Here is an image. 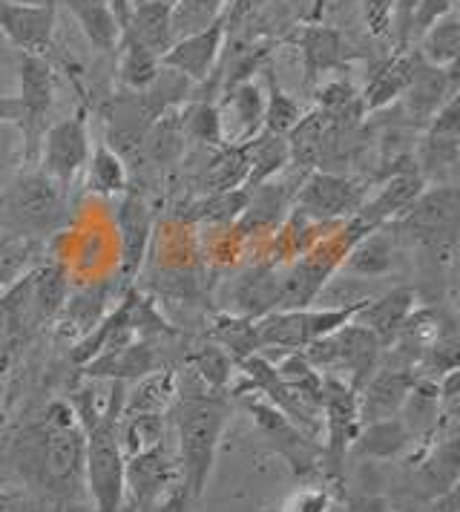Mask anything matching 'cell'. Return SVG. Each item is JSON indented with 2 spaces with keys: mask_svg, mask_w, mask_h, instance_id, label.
Masks as SVG:
<instances>
[{
  "mask_svg": "<svg viewBox=\"0 0 460 512\" xmlns=\"http://www.w3.org/2000/svg\"><path fill=\"white\" fill-rule=\"evenodd\" d=\"M363 6V21H366L371 35H386L391 32V18H394V0H360Z\"/></svg>",
  "mask_w": 460,
  "mask_h": 512,
  "instance_id": "obj_48",
  "label": "cell"
},
{
  "mask_svg": "<svg viewBox=\"0 0 460 512\" xmlns=\"http://www.w3.org/2000/svg\"><path fill=\"white\" fill-rule=\"evenodd\" d=\"M230 0H176L173 3V38L199 32L225 18Z\"/></svg>",
  "mask_w": 460,
  "mask_h": 512,
  "instance_id": "obj_42",
  "label": "cell"
},
{
  "mask_svg": "<svg viewBox=\"0 0 460 512\" xmlns=\"http://www.w3.org/2000/svg\"><path fill=\"white\" fill-rule=\"evenodd\" d=\"M417 383L409 369H374L371 377L363 383V395L360 397V423H371V420L394 418L403 406L406 397Z\"/></svg>",
  "mask_w": 460,
  "mask_h": 512,
  "instance_id": "obj_18",
  "label": "cell"
},
{
  "mask_svg": "<svg viewBox=\"0 0 460 512\" xmlns=\"http://www.w3.org/2000/svg\"><path fill=\"white\" fill-rule=\"evenodd\" d=\"M187 133L196 141H205V144H213V147H225V136H222V121H219V110L216 104H196L190 107L187 113V121H184Z\"/></svg>",
  "mask_w": 460,
  "mask_h": 512,
  "instance_id": "obj_45",
  "label": "cell"
},
{
  "mask_svg": "<svg viewBox=\"0 0 460 512\" xmlns=\"http://www.w3.org/2000/svg\"><path fill=\"white\" fill-rule=\"evenodd\" d=\"M394 262V245H391L389 233L371 231L366 236H360L348 254L343 256V271L348 277H383L391 271Z\"/></svg>",
  "mask_w": 460,
  "mask_h": 512,
  "instance_id": "obj_30",
  "label": "cell"
},
{
  "mask_svg": "<svg viewBox=\"0 0 460 512\" xmlns=\"http://www.w3.org/2000/svg\"><path fill=\"white\" fill-rule=\"evenodd\" d=\"M228 403L219 395H187L176 412L179 429V472L193 501L205 495L222 432L228 426Z\"/></svg>",
  "mask_w": 460,
  "mask_h": 512,
  "instance_id": "obj_3",
  "label": "cell"
},
{
  "mask_svg": "<svg viewBox=\"0 0 460 512\" xmlns=\"http://www.w3.org/2000/svg\"><path fill=\"white\" fill-rule=\"evenodd\" d=\"M118 78L127 90L133 93H144L161 72V58L156 52L138 44L136 38H130L127 32H121L118 41Z\"/></svg>",
  "mask_w": 460,
  "mask_h": 512,
  "instance_id": "obj_32",
  "label": "cell"
},
{
  "mask_svg": "<svg viewBox=\"0 0 460 512\" xmlns=\"http://www.w3.org/2000/svg\"><path fill=\"white\" fill-rule=\"evenodd\" d=\"M118 245H121V262H118V271H121V280L130 282L138 274L144 254H147V242H150V210L147 202L136 196V193H127L118 205Z\"/></svg>",
  "mask_w": 460,
  "mask_h": 512,
  "instance_id": "obj_19",
  "label": "cell"
},
{
  "mask_svg": "<svg viewBox=\"0 0 460 512\" xmlns=\"http://www.w3.org/2000/svg\"><path fill=\"white\" fill-rule=\"evenodd\" d=\"M90 121H87V107H78L75 113L46 130L44 144H41V173L49 182L61 187L67 193L75 185L78 173L87 167L90 159Z\"/></svg>",
  "mask_w": 460,
  "mask_h": 512,
  "instance_id": "obj_9",
  "label": "cell"
},
{
  "mask_svg": "<svg viewBox=\"0 0 460 512\" xmlns=\"http://www.w3.org/2000/svg\"><path fill=\"white\" fill-rule=\"evenodd\" d=\"M331 512H343V510H340V507H334V510H331Z\"/></svg>",
  "mask_w": 460,
  "mask_h": 512,
  "instance_id": "obj_55",
  "label": "cell"
},
{
  "mask_svg": "<svg viewBox=\"0 0 460 512\" xmlns=\"http://www.w3.org/2000/svg\"><path fill=\"white\" fill-rule=\"evenodd\" d=\"M455 12V0H420L412 18V38H420L429 26Z\"/></svg>",
  "mask_w": 460,
  "mask_h": 512,
  "instance_id": "obj_47",
  "label": "cell"
},
{
  "mask_svg": "<svg viewBox=\"0 0 460 512\" xmlns=\"http://www.w3.org/2000/svg\"><path fill=\"white\" fill-rule=\"evenodd\" d=\"M366 202V190L354 179H345L337 173H311L297 193L294 208L299 216L314 222H331L340 216H354Z\"/></svg>",
  "mask_w": 460,
  "mask_h": 512,
  "instance_id": "obj_12",
  "label": "cell"
},
{
  "mask_svg": "<svg viewBox=\"0 0 460 512\" xmlns=\"http://www.w3.org/2000/svg\"><path fill=\"white\" fill-rule=\"evenodd\" d=\"M107 3H110V9H113L118 24H121V32H124V26L130 21V12H133V0H107Z\"/></svg>",
  "mask_w": 460,
  "mask_h": 512,
  "instance_id": "obj_53",
  "label": "cell"
},
{
  "mask_svg": "<svg viewBox=\"0 0 460 512\" xmlns=\"http://www.w3.org/2000/svg\"><path fill=\"white\" fill-rule=\"evenodd\" d=\"M279 308V274L268 265L251 268L230 288V314L262 320Z\"/></svg>",
  "mask_w": 460,
  "mask_h": 512,
  "instance_id": "obj_20",
  "label": "cell"
},
{
  "mask_svg": "<svg viewBox=\"0 0 460 512\" xmlns=\"http://www.w3.org/2000/svg\"><path fill=\"white\" fill-rule=\"evenodd\" d=\"M90 377H107V380H141L147 374L159 372V357L147 340H133L127 346L101 351L84 366Z\"/></svg>",
  "mask_w": 460,
  "mask_h": 512,
  "instance_id": "obj_23",
  "label": "cell"
},
{
  "mask_svg": "<svg viewBox=\"0 0 460 512\" xmlns=\"http://www.w3.org/2000/svg\"><path fill=\"white\" fill-rule=\"evenodd\" d=\"M414 303H417L414 288H406V285L391 288L389 294H383L377 300H366V305L354 314V323L366 326L368 331H374L380 337V343H386L391 337H397L412 320Z\"/></svg>",
  "mask_w": 460,
  "mask_h": 512,
  "instance_id": "obj_21",
  "label": "cell"
},
{
  "mask_svg": "<svg viewBox=\"0 0 460 512\" xmlns=\"http://www.w3.org/2000/svg\"><path fill=\"white\" fill-rule=\"evenodd\" d=\"M124 32L161 58L176 41L173 38V0H136Z\"/></svg>",
  "mask_w": 460,
  "mask_h": 512,
  "instance_id": "obj_25",
  "label": "cell"
},
{
  "mask_svg": "<svg viewBox=\"0 0 460 512\" xmlns=\"http://www.w3.org/2000/svg\"><path fill=\"white\" fill-rule=\"evenodd\" d=\"M302 121L299 104L285 93L274 78H268V90H265V130L262 133H274V136H288L297 130Z\"/></svg>",
  "mask_w": 460,
  "mask_h": 512,
  "instance_id": "obj_43",
  "label": "cell"
},
{
  "mask_svg": "<svg viewBox=\"0 0 460 512\" xmlns=\"http://www.w3.org/2000/svg\"><path fill=\"white\" fill-rule=\"evenodd\" d=\"M368 300V297H366ZM366 300H354L334 308H291V311H271L268 317L256 320V334L262 349L302 351L314 340L334 334L337 328L354 320V314L366 305Z\"/></svg>",
  "mask_w": 460,
  "mask_h": 512,
  "instance_id": "obj_5",
  "label": "cell"
},
{
  "mask_svg": "<svg viewBox=\"0 0 460 512\" xmlns=\"http://www.w3.org/2000/svg\"><path fill=\"white\" fill-rule=\"evenodd\" d=\"M118 443L124 461L164 446V420L161 415H121L118 420Z\"/></svg>",
  "mask_w": 460,
  "mask_h": 512,
  "instance_id": "obj_39",
  "label": "cell"
},
{
  "mask_svg": "<svg viewBox=\"0 0 460 512\" xmlns=\"http://www.w3.org/2000/svg\"><path fill=\"white\" fill-rule=\"evenodd\" d=\"M291 196H294V187L288 185H256L248 190V205L242 210V216L236 219L239 222V231H265V228H274L276 222L282 219L285 208L291 205Z\"/></svg>",
  "mask_w": 460,
  "mask_h": 512,
  "instance_id": "obj_29",
  "label": "cell"
},
{
  "mask_svg": "<svg viewBox=\"0 0 460 512\" xmlns=\"http://www.w3.org/2000/svg\"><path fill=\"white\" fill-rule=\"evenodd\" d=\"M337 259L334 256H317V259H302L288 274L279 277V308L276 311H291V308H311L331 277Z\"/></svg>",
  "mask_w": 460,
  "mask_h": 512,
  "instance_id": "obj_22",
  "label": "cell"
},
{
  "mask_svg": "<svg viewBox=\"0 0 460 512\" xmlns=\"http://www.w3.org/2000/svg\"><path fill=\"white\" fill-rule=\"evenodd\" d=\"M460 156V118L458 95H452L437 116L429 121V133L423 141V167L426 170H452Z\"/></svg>",
  "mask_w": 460,
  "mask_h": 512,
  "instance_id": "obj_24",
  "label": "cell"
},
{
  "mask_svg": "<svg viewBox=\"0 0 460 512\" xmlns=\"http://www.w3.org/2000/svg\"><path fill=\"white\" fill-rule=\"evenodd\" d=\"M176 397V377L170 372H153L141 377L133 392L124 395L121 415H161Z\"/></svg>",
  "mask_w": 460,
  "mask_h": 512,
  "instance_id": "obj_35",
  "label": "cell"
},
{
  "mask_svg": "<svg viewBox=\"0 0 460 512\" xmlns=\"http://www.w3.org/2000/svg\"><path fill=\"white\" fill-rule=\"evenodd\" d=\"M458 187L443 185L435 190H423L414 199L403 216L391 222L394 231H403L440 248L443 242H455V225H458Z\"/></svg>",
  "mask_w": 460,
  "mask_h": 512,
  "instance_id": "obj_11",
  "label": "cell"
},
{
  "mask_svg": "<svg viewBox=\"0 0 460 512\" xmlns=\"http://www.w3.org/2000/svg\"><path fill=\"white\" fill-rule=\"evenodd\" d=\"M360 392L343 380V377H322V432H325V446H322V469L331 478L343 475V464L357 432L363 429L360 423Z\"/></svg>",
  "mask_w": 460,
  "mask_h": 512,
  "instance_id": "obj_7",
  "label": "cell"
},
{
  "mask_svg": "<svg viewBox=\"0 0 460 512\" xmlns=\"http://www.w3.org/2000/svg\"><path fill=\"white\" fill-rule=\"evenodd\" d=\"M248 170H251V164H248V144H225L222 153L207 167L205 185L210 190V196L245 187Z\"/></svg>",
  "mask_w": 460,
  "mask_h": 512,
  "instance_id": "obj_36",
  "label": "cell"
},
{
  "mask_svg": "<svg viewBox=\"0 0 460 512\" xmlns=\"http://www.w3.org/2000/svg\"><path fill=\"white\" fill-rule=\"evenodd\" d=\"M417 64H420L417 55H397L386 64H380L374 70V75L368 78L366 93H363V110H371V113L383 110V107H389L394 98L406 93L409 84H412L414 72H417Z\"/></svg>",
  "mask_w": 460,
  "mask_h": 512,
  "instance_id": "obj_27",
  "label": "cell"
},
{
  "mask_svg": "<svg viewBox=\"0 0 460 512\" xmlns=\"http://www.w3.org/2000/svg\"><path fill=\"white\" fill-rule=\"evenodd\" d=\"M21 449V466L44 492L61 498L64 504L84 498L87 435L69 403L55 400L44 412V418L23 435Z\"/></svg>",
  "mask_w": 460,
  "mask_h": 512,
  "instance_id": "obj_1",
  "label": "cell"
},
{
  "mask_svg": "<svg viewBox=\"0 0 460 512\" xmlns=\"http://www.w3.org/2000/svg\"><path fill=\"white\" fill-rule=\"evenodd\" d=\"M460 52V18L452 12L420 35V61L437 70H455Z\"/></svg>",
  "mask_w": 460,
  "mask_h": 512,
  "instance_id": "obj_34",
  "label": "cell"
},
{
  "mask_svg": "<svg viewBox=\"0 0 460 512\" xmlns=\"http://www.w3.org/2000/svg\"><path fill=\"white\" fill-rule=\"evenodd\" d=\"M351 101H357V93H354V87L351 84H345V81H334V84H325L320 90V104L325 110H345Z\"/></svg>",
  "mask_w": 460,
  "mask_h": 512,
  "instance_id": "obj_49",
  "label": "cell"
},
{
  "mask_svg": "<svg viewBox=\"0 0 460 512\" xmlns=\"http://www.w3.org/2000/svg\"><path fill=\"white\" fill-rule=\"evenodd\" d=\"M302 64H305V81L311 84L317 75L328 72L331 67H337L340 61V35L328 26H311L302 32Z\"/></svg>",
  "mask_w": 460,
  "mask_h": 512,
  "instance_id": "obj_37",
  "label": "cell"
},
{
  "mask_svg": "<svg viewBox=\"0 0 460 512\" xmlns=\"http://www.w3.org/2000/svg\"><path fill=\"white\" fill-rule=\"evenodd\" d=\"M213 340L216 346L228 351L233 363H242L245 357H251L259 346V334H256V320L248 317H236V314H219L216 317V328H213Z\"/></svg>",
  "mask_w": 460,
  "mask_h": 512,
  "instance_id": "obj_40",
  "label": "cell"
},
{
  "mask_svg": "<svg viewBox=\"0 0 460 512\" xmlns=\"http://www.w3.org/2000/svg\"><path fill=\"white\" fill-rule=\"evenodd\" d=\"M64 190L49 182L44 173H21L0 193V228L6 239L38 242L64 222Z\"/></svg>",
  "mask_w": 460,
  "mask_h": 512,
  "instance_id": "obj_4",
  "label": "cell"
},
{
  "mask_svg": "<svg viewBox=\"0 0 460 512\" xmlns=\"http://www.w3.org/2000/svg\"><path fill=\"white\" fill-rule=\"evenodd\" d=\"M15 121H18V98L0 95V124H15Z\"/></svg>",
  "mask_w": 460,
  "mask_h": 512,
  "instance_id": "obj_52",
  "label": "cell"
},
{
  "mask_svg": "<svg viewBox=\"0 0 460 512\" xmlns=\"http://www.w3.org/2000/svg\"><path fill=\"white\" fill-rule=\"evenodd\" d=\"M216 110L225 144H248L265 130V90L256 81H236Z\"/></svg>",
  "mask_w": 460,
  "mask_h": 512,
  "instance_id": "obj_16",
  "label": "cell"
},
{
  "mask_svg": "<svg viewBox=\"0 0 460 512\" xmlns=\"http://www.w3.org/2000/svg\"><path fill=\"white\" fill-rule=\"evenodd\" d=\"M0 32L12 47L23 55H41L52 47L55 35V3H18V0H0Z\"/></svg>",
  "mask_w": 460,
  "mask_h": 512,
  "instance_id": "obj_13",
  "label": "cell"
},
{
  "mask_svg": "<svg viewBox=\"0 0 460 512\" xmlns=\"http://www.w3.org/2000/svg\"><path fill=\"white\" fill-rule=\"evenodd\" d=\"M176 481H182V472H179V464H173L164 446H156L150 452H141L124 461V498H130V504L141 512L153 510V504Z\"/></svg>",
  "mask_w": 460,
  "mask_h": 512,
  "instance_id": "obj_15",
  "label": "cell"
},
{
  "mask_svg": "<svg viewBox=\"0 0 460 512\" xmlns=\"http://www.w3.org/2000/svg\"><path fill=\"white\" fill-rule=\"evenodd\" d=\"M337 507L334 498H331V489L328 487H305L291 492L279 512H331Z\"/></svg>",
  "mask_w": 460,
  "mask_h": 512,
  "instance_id": "obj_46",
  "label": "cell"
},
{
  "mask_svg": "<svg viewBox=\"0 0 460 512\" xmlns=\"http://www.w3.org/2000/svg\"><path fill=\"white\" fill-rule=\"evenodd\" d=\"M21 90H18V121L15 127L21 130L23 139V164H35L41 156V144L46 136V118L52 110V67L41 55H23L21 58Z\"/></svg>",
  "mask_w": 460,
  "mask_h": 512,
  "instance_id": "obj_8",
  "label": "cell"
},
{
  "mask_svg": "<svg viewBox=\"0 0 460 512\" xmlns=\"http://www.w3.org/2000/svg\"><path fill=\"white\" fill-rule=\"evenodd\" d=\"M420 58V55H417ZM406 98H409V110L417 121H432L437 116V110L452 98L458 95V78H455V70H437V67H429V64H417V72H414L412 84L406 90Z\"/></svg>",
  "mask_w": 460,
  "mask_h": 512,
  "instance_id": "obj_26",
  "label": "cell"
},
{
  "mask_svg": "<svg viewBox=\"0 0 460 512\" xmlns=\"http://www.w3.org/2000/svg\"><path fill=\"white\" fill-rule=\"evenodd\" d=\"M423 176L420 173H400V176H391L386 185L377 190L374 199H368L360 205V210L351 216L360 228L366 233L380 231L383 225L394 222L397 216H403L414 199L423 193Z\"/></svg>",
  "mask_w": 460,
  "mask_h": 512,
  "instance_id": "obj_17",
  "label": "cell"
},
{
  "mask_svg": "<svg viewBox=\"0 0 460 512\" xmlns=\"http://www.w3.org/2000/svg\"><path fill=\"white\" fill-rule=\"evenodd\" d=\"M412 432H409V426L403 423V420L397 418H383V420H371L366 423V429H360L357 432V438H354V452L357 455H363V458H380V461H386V458H394V455H400L409 443H412Z\"/></svg>",
  "mask_w": 460,
  "mask_h": 512,
  "instance_id": "obj_31",
  "label": "cell"
},
{
  "mask_svg": "<svg viewBox=\"0 0 460 512\" xmlns=\"http://www.w3.org/2000/svg\"><path fill=\"white\" fill-rule=\"evenodd\" d=\"M124 383L113 380L110 395L104 397L101 415L84 429V484L95 512L124 510V455L118 443V420L124 412Z\"/></svg>",
  "mask_w": 460,
  "mask_h": 512,
  "instance_id": "obj_2",
  "label": "cell"
},
{
  "mask_svg": "<svg viewBox=\"0 0 460 512\" xmlns=\"http://www.w3.org/2000/svg\"><path fill=\"white\" fill-rule=\"evenodd\" d=\"M69 12L75 18V24L81 26V32L87 35L92 47L101 52H115L121 41V24L115 18L107 0H67Z\"/></svg>",
  "mask_w": 460,
  "mask_h": 512,
  "instance_id": "obj_28",
  "label": "cell"
},
{
  "mask_svg": "<svg viewBox=\"0 0 460 512\" xmlns=\"http://www.w3.org/2000/svg\"><path fill=\"white\" fill-rule=\"evenodd\" d=\"M190 501H193V498H190L187 487H184L182 481H176V484L167 489V492L161 495L159 501L153 504V510H150V512H187Z\"/></svg>",
  "mask_w": 460,
  "mask_h": 512,
  "instance_id": "obj_50",
  "label": "cell"
},
{
  "mask_svg": "<svg viewBox=\"0 0 460 512\" xmlns=\"http://www.w3.org/2000/svg\"><path fill=\"white\" fill-rule=\"evenodd\" d=\"M29 291H32V305L38 311V317L52 320L61 314V308L67 303V280L64 271L58 265H46L38 274L29 277Z\"/></svg>",
  "mask_w": 460,
  "mask_h": 512,
  "instance_id": "obj_41",
  "label": "cell"
},
{
  "mask_svg": "<svg viewBox=\"0 0 460 512\" xmlns=\"http://www.w3.org/2000/svg\"><path fill=\"white\" fill-rule=\"evenodd\" d=\"M222 44H225V18L199 29V32L176 38L170 44V49L161 55V67L182 75L184 81L205 84L216 70V61L222 55Z\"/></svg>",
  "mask_w": 460,
  "mask_h": 512,
  "instance_id": "obj_14",
  "label": "cell"
},
{
  "mask_svg": "<svg viewBox=\"0 0 460 512\" xmlns=\"http://www.w3.org/2000/svg\"><path fill=\"white\" fill-rule=\"evenodd\" d=\"M9 366H12V354L3 349L0 351V418H3V395H6V377H9Z\"/></svg>",
  "mask_w": 460,
  "mask_h": 512,
  "instance_id": "obj_54",
  "label": "cell"
},
{
  "mask_svg": "<svg viewBox=\"0 0 460 512\" xmlns=\"http://www.w3.org/2000/svg\"><path fill=\"white\" fill-rule=\"evenodd\" d=\"M87 170H90V190L101 193V196H115L127 190V164L121 159V153L113 150L107 141H98L90 150L87 159Z\"/></svg>",
  "mask_w": 460,
  "mask_h": 512,
  "instance_id": "obj_38",
  "label": "cell"
},
{
  "mask_svg": "<svg viewBox=\"0 0 460 512\" xmlns=\"http://www.w3.org/2000/svg\"><path fill=\"white\" fill-rule=\"evenodd\" d=\"M343 512H389V501L383 495H351L345 501Z\"/></svg>",
  "mask_w": 460,
  "mask_h": 512,
  "instance_id": "obj_51",
  "label": "cell"
},
{
  "mask_svg": "<svg viewBox=\"0 0 460 512\" xmlns=\"http://www.w3.org/2000/svg\"><path fill=\"white\" fill-rule=\"evenodd\" d=\"M245 409L251 412L259 432L271 441L276 452L294 466L297 475H308V472H320L322 469V449L314 446V438H308L299 426L285 418L274 403H268L262 395L245 392ZM325 475V469H322Z\"/></svg>",
  "mask_w": 460,
  "mask_h": 512,
  "instance_id": "obj_10",
  "label": "cell"
},
{
  "mask_svg": "<svg viewBox=\"0 0 460 512\" xmlns=\"http://www.w3.org/2000/svg\"><path fill=\"white\" fill-rule=\"evenodd\" d=\"M380 337L374 331H368L360 323H345L343 328H337L334 334L314 340L311 346L302 349V357L322 372V369H331V372H345L351 374L348 383L360 392L363 383H366L371 372L377 369V357H380Z\"/></svg>",
  "mask_w": 460,
  "mask_h": 512,
  "instance_id": "obj_6",
  "label": "cell"
},
{
  "mask_svg": "<svg viewBox=\"0 0 460 512\" xmlns=\"http://www.w3.org/2000/svg\"><path fill=\"white\" fill-rule=\"evenodd\" d=\"M233 366H236L233 357L222 346H205L193 357V372L205 383V389H213V392L228 386Z\"/></svg>",
  "mask_w": 460,
  "mask_h": 512,
  "instance_id": "obj_44",
  "label": "cell"
},
{
  "mask_svg": "<svg viewBox=\"0 0 460 512\" xmlns=\"http://www.w3.org/2000/svg\"><path fill=\"white\" fill-rule=\"evenodd\" d=\"M294 153H291V141L285 136H274V133H259L256 139L248 141V182L245 187L251 190L256 185L271 182L279 170H285V164H291Z\"/></svg>",
  "mask_w": 460,
  "mask_h": 512,
  "instance_id": "obj_33",
  "label": "cell"
}]
</instances>
